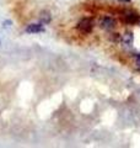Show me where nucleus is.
Segmentation results:
<instances>
[{
  "label": "nucleus",
  "instance_id": "nucleus-2",
  "mask_svg": "<svg viewBox=\"0 0 140 148\" xmlns=\"http://www.w3.org/2000/svg\"><path fill=\"white\" fill-rule=\"evenodd\" d=\"M139 20H140V16L135 11H127L122 15V21L127 25H135L139 22Z\"/></svg>",
  "mask_w": 140,
  "mask_h": 148
},
{
  "label": "nucleus",
  "instance_id": "nucleus-6",
  "mask_svg": "<svg viewBox=\"0 0 140 148\" xmlns=\"http://www.w3.org/2000/svg\"><path fill=\"white\" fill-rule=\"evenodd\" d=\"M39 20H41V24H49L50 20H52V16H50V14L48 11H42L41 15H39Z\"/></svg>",
  "mask_w": 140,
  "mask_h": 148
},
{
  "label": "nucleus",
  "instance_id": "nucleus-1",
  "mask_svg": "<svg viewBox=\"0 0 140 148\" xmlns=\"http://www.w3.org/2000/svg\"><path fill=\"white\" fill-rule=\"evenodd\" d=\"M76 29L81 32V34H90L93 29V21L91 18L88 17H85L82 18V20L79 21V24L76 26Z\"/></svg>",
  "mask_w": 140,
  "mask_h": 148
},
{
  "label": "nucleus",
  "instance_id": "nucleus-3",
  "mask_svg": "<svg viewBox=\"0 0 140 148\" xmlns=\"http://www.w3.org/2000/svg\"><path fill=\"white\" fill-rule=\"evenodd\" d=\"M117 25V22L113 17H111V16H105V17H102L101 18V21H100V27L101 29H103L106 31H109V30H113L114 27Z\"/></svg>",
  "mask_w": 140,
  "mask_h": 148
},
{
  "label": "nucleus",
  "instance_id": "nucleus-4",
  "mask_svg": "<svg viewBox=\"0 0 140 148\" xmlns=\"http://www.w3.org/2000/svg\"><path fill=\"white\" fill-rule=\"evenodd\" d=\"M120 41L124 46H132L134 42V35L132 31H125L120 37Z\"/></svg>",
  "mask_w": 140,
  "mask_h": 148
},
{
  "label": "nucleus",
  "instance_id": "nucleus-8",
  "mask_svg": "<svg viewBox=\"0 0 140 148\" xmlns=\"http://www.w3.org/2000/svg\"><path fill=\"white\" fill-rule=\"evenodd\" d=\"M135 59H137V63L140 66V53H138L137 56H135Z\"/></svg>",
  "mask_w": 140,
  "mask_h": 148
},
{
  "label": "nucleus",
  "instance_id": "nucleus-7",
  "mask_svg": "<svg viewBox=\"0 0 140 148\" xmlns=\"http://www.w3.org/2000/svg\"><path fill=\"white\" fill-rule=\"evenodd\" d=\"M120 36L118 32H116V34H112V41H114V42H117V41H120Z\"/></svg>",
  "mask_w": 140,
  "mask_h": 148
},
{
  "label": "nucleus",
  "instance_id": "nucleus-5",
  "mask_svg": "<svg viewBox=\"0 0 140 148\" xmlns=\"http://www.w3.org/2000/svg\"><path fill=\"white\" fill-rule=\"evenodd\" d=\"M27 34H38V32H43L44 31V27L42 24H31L26 27L25 30Z\"/></svg>",
  "mask_w": 140,
  "mask_h": 148
}]
</instances>
